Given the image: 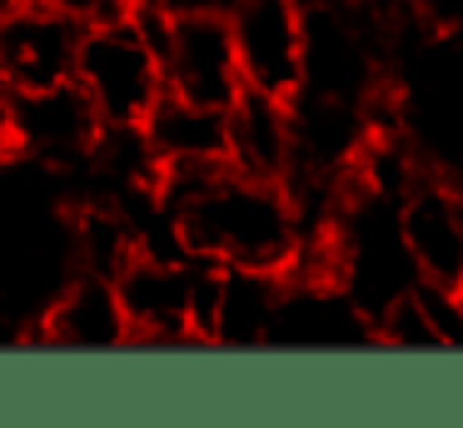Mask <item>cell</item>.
<instances>
[{"label": "cell", "instance_id": "6da1fadb", "mask_svg": "<svg viewBox=\"0 0 463 428\" xmlns=\"http://www.w3.org/2000/svg\"><path fill=\"white\" fill-rule=\"evenodd\" d=\"M175 229L180 254L204 264H234V269H274L284 274L299 249V214L284 185L254 179L224 165L210 175L194 195L165 209Z\"/></svg>", "mask_w": 463, "mask_h": 428}, {"label": "cell", "instance_id": "7a4b0ae2", "mask_svg": "<svg viewBox=\"0 0 463 428\" xmlns=\"http://www.w3.org/2000/svg\"><path fill=\"white\" fill-rule=\"evenodd\" d=\"M71 80L90 95L95 115L105 125H140L155 95L165 90L160 60H155L150 40L140 35L130 10L105 20H80Z\"/></svg>", "mask_w": 463, "mask_h": 428}, {"label": "cell", "instance_id": "3957f363", "mask_svg": "<svg viewBox=\"0 0 463 428\" xmlns=\"http://www.w3.org/2000/svg\"><path fill=\"white\" fill-rule=\"evenodd\" d=\"M115 299H120L130 344L145 348H184L194 344L190 328V284L194 259L190 254H160V249H135L115 269Z\"/></svg>", "mask_w": 463, "mask_h": 428}, {"label": "cell", "instance_id": "277c9868", "mask_svg": "<svg viewBox=\"0 0 463 428\" xmlns=\"http://www.w3.org/2000/svg\"><path fill=\"white\" fill-rule=\"evenodd\" d=\"M105 119L95 115L90 95L75 80H55L41 90H15L5 109V149L41 159V165L71 169L85 165L100 139Z\"/></svg>", "mask_w": 463, "mask_h": 428}, {"label": "cell", "instance_id": "5b68a950", "mask_svg": "<svg viewBox=\"0 0 463 428\" xmlns=\"http://www.w3.org/2000/svg\"><path fill=\"white\" fill-rule=\"evenodd\" d=\"M240 80L289 100L304 85V5L299 0H230L224 5Z\"/></svg>", "mask_w": 463, "mask_h": 428}, {"label": "cell", "instance_id": "8992f818", "mask_svg": "<svg viewBox=\"0 0 463 428\" xmlns=\"http://www.w3.org/2000/svg\"><path fill=\"white\" fill-rule=\"evenodd\" d=\"M155 60H160L165 90L194 100V105H210V109H224L244 85L240 65H234L224 10H175Z\"/></svg>", "mask_w": 463, "mask_h": 428}, {"label": "cell", "instance_id": "52a82bcc", "mask_svg": "<svg viewBox=\"0 0 463 428\" xmlns=\"http://www.w3.org/2000/svg\"><path fill=\"white\" fill-rule=\"evenodd\" d=\"M399 239L413 259V274L423 284L453 289L463 279V189L443 179L413 175L393 199Z\"/></svg>", "mask_w": 463, "mask_h": 428}, {"label": "cell", "instance_id": "ba28073f", "mask_svg": "<svg viewBox=\"0 0 463 428\" xmlns=\"http://www.w3.org/2000/svg\"><path fill=\"white\" fill-rule=\"evenodd\" d=\"M80 15L51 5V0H21L0 20V75L11 90H41L71 80Z\"/></svg>", "mask_w": 463, "mask_h": 428}, {"label": "cell", "instance_id": "9c48e42d", "mask_svg": "<svg viewBox=\"0 0 463 428\" xmlns=\"http://www.w3.org/2000/svg\"><path fill=\"white\" fill-rule=\"evenodd\" d=\"M224 159L230 169L279 185L289 175V100L240 85L224 105Z\"/></svg>", "mask_w": 463, "mask_h": 428}, {"label": "cell", "instance_id": "30bf717a", "mask_svg": "<svg viewBox=\"0 0 463 428\" xmlns=\"http://www.w3.org/2000/svg\"><path fill=\"white\" fill-rule=\"evenodd\" d=\"M31 338L55 344V348H120V344H130L115 284L105 274H85L80 269L51 299V309L41 314V328Z\"/></svg>", "mask_w": 463, "mask_h": 428}, {"label": "cell", "instance_id": "8fae6325", "mask_svg": "<svg viewBox=\"0 0 463 428\" xmlns=\"http://www.w3.org/2000/svg\"><path fill=\"white\" fill-rule=\"evenodd\" d=\"M279 289H284V274H274V269L220 264L210 344L214 348H264L269 344V324H274Z\"/></svg>", "mask_w": 463, "mask_h": 428}, {"label": "cell", "instance_id": "7c38bea8", "mask_svg": "<svg viewBox=\"0 0 463 428\" xmlns=\"http://www.w3.org/2000/svg\"><path fill=\"white\" fill-rule=\"evenodd\" d=\"M140 135L155 165H194V159H224V109L194 105V100L160 90L145 109Z\"/></svg>", "mask_w": 463, "mask_h": 428}, {"label": "cell", "instance_id": "4fadbf2b", "mask_svg": "<svg viewBox=\"0 0 463 428\" xmlns=\"http://www.w3.org/2000/svg\"><path fill=\"white\" fill-rule=\"evenodd\" d=\"M373 344H389V348H439V338H433V328H429V319H423V304H419L413 289L373 314Z\"/></svg>", "mask_w": 463, "mask_h": 428}, {"label": "cell", "instance_id": "5bb4252c", "mask_svg": "<svg viewBox=\"0 0 463 428\" xmlns=\"http://www.w3.org/2000/svg\"><path fill=\"white\" fill-rule=\"evenodd\" d=\"M413 294H419L423 319H429L439 348H463V309H458V299H453V289L423 284V279H419V284H413Z\"/></svg>", "mask_w": 463, "mask_h": 428}, {"label": "cell", "instance_id": "9a60e30c", "mask_svg": "<svg viewBox=\"0 0 463 428\" xmlns=\"http://www.w3.org/2000/svg\"><path fill=\"white\" fill-rule=\"evenodd\" d=\"M51 5H61V10H71V15H90V10H95V0H51Z\"/></svg>", "mask_w": 463, "mask_h": 428}, {"label": "cell", "instance_id": "2e32d148", "mask_svg": "<svg viewBox=\"0 0 463 428\" xmlns=\"http://www.w3.org/2000/svg\"><path fill=\"white\" fill-rule=\"evenodd\" d=\"M304 10H314V5H344V0H299Z\"/></svg>", "mask_w": 463, "mask_h": 428}, {"label": "cell", "instance_id": "e0dca14e", "mask_svg": "<svg viewBox=\"0 0 463 428\" xmlns=\"http://www.w3.org/2000/svg\"><path fill=\"white\" fill-rule=\"evenodd\" d=\"M15 5H21V0H0V20L11 15V10H15Z\"/></svg>", "mask_w": 463, "mask_h": 428}, {"label": "cell", "instance_id": "ac0fdd59", "mask_svg": "<svg viewBox=\"0 0 463 428\" xmlns=\"http://www.w3.org/2000/svg\"><path fill=\"white\" fill-rule=\"evenodd\" d=\"M453 299H458V309H463V279H458V284H453Z\"/></svg>", "mask_w": 463, "mask_h": 428}]
</instances>
